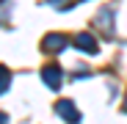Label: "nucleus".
<instances>
[{
    "label": "nucleus",
    "instance_id": "f03ea898",
    "mask_svg": "<svg viewBox=\"0 0 127 124\" xmlns=\"http://www.w3.org/2000/svg\"><path fill=\"white\" fill-rule=\"evenodd\" d=\"M41 77H44V83H47L50 88H58V86H61V69L53 66V64L41 69Z\"/></svg>",
    "mask_w": 127,
    "mask_h": 124
},
{
    "label": "nucleus",
    "instance_id": "20e7f679",
    "mask_svg": "<svg viewBox=\"0 0 127 124\" xmlns=\"http://www.w3.org/2000/svg\"><path fill=\"white\" fill-rule=\"evenodd\" d=\"M44 47L47 50H61L64 47V36H47L44 39Z\"/></svg>",
    "mask_w": 127,
    "mask_h": 124
},
{
    "label": "nucleus",
    "instance_id": "7ed1b4c3",
    "mask_svg": "<svg viewBox=\"0 0 127 124\" xmlns=\"http://www.w3.org/2000/svg\"><path fill=\"white\" fill-rule=\"evenodd\" d=\"M75 47H80L83 52H91V55L99 50V47L94 44V36H91V33H80V36L75 39Z\"/></svg>",
    "mask_w": 127,
    "mask_h": 124
},
{
    "label": "nucleus",
    "instance_id": "39448f33",
    "mask_svg": "<svg viewBox=\"0 0 127 124\" xmlns=\"http://www.w3.org/2000/svg\"><path fill=\"white\" fill-rule=\"evenodd\" d=\"M124 110H127V108H124Z\"/></svg>",
    "mask_w": 127,
    "mask_h": 124
},
{
    "label": "nucleus",
    "instance_id": "f257e3e1",
    "mask_svg": "<svg viewBox=\"0 0 127 124\" xmlns=\"http://www.w3.org/2000/svg\"><path fill=\"white\" fill-rule=\"evenodd\" d=\"M55 110H58V116H64L66 121H80V113H77V108L72 105L69 99H64V102H58V105H55Z\"/></svg>",
    "mask_w": 127,
    "mask_h": 124
}]
</instances>
